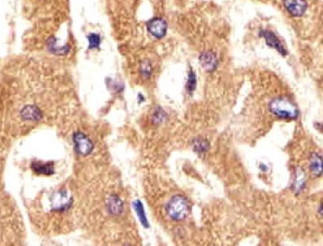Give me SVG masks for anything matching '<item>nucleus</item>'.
Returning <instances> with one entry per match:
<instances>
[{
    "instance_id": "9",
    "label": "nucleus",
    "mask_w": 323,
    "mask_h": 246,
    "mask_svg": "<svg viewBox=\"0 0 323 246\" xmlns=\"http://www.w3.org/2000/svg\"><path fill=\"white\" fill-rule=\"evenodd\" d=\"M193 148L197 153H205L208 151V148H209V143L208 141H206L204 139H197L194 141Z\"/></svg>"
},
{
    "instance_id": "8",
    "label": "nucleus",
    "mask_w": 323,
    "mask_h": 246,
    "mask_svg": "<svg viewBox=\"0 0 323 246\" xmlns=\"http://www.w3.org/2000/svg\"><path fill=\"white\" fill-rule=\"evenodd\" d=\"M309 170L315 177H319L322 174V159L321 156L313 153L309 159Z\"/></svg>"
},
{
    "instance_id": "6",
    "label": "nucleus",
    "mask_w": 323,
    "mask_h": 246,
    "mask_svg": "<svg viewBox=\"0 0 323 246\" xmlns=\"http://www.w3.org/2000/svg\"><path fill=\"white\" fill-rule=\"evenodd\" d=\"M148 31L157 38L163 37L167 31V24L162 19H154L148 23Z\"/></svg>"
},
{
    "instance_id": "10",
    "label": "nucleus",
    "mask_w": 323,
    "mask_h": 246,
    "mask_svg": "<svg viewBox=\"0 0 323 246\" xmlns=\"http://www.w3.org/2000/svg\"><path fill=\"white\" fill-rule=\"evenodd\" d=\"M33 170L36 173L40 174H50L51 172L54 171L53 166L50 164H42V163H35L33 165Z\"/></svg>"
},
{
    "instance_id": "14",
    "label": "nucleus",
    "mask_w": 323,
    "mask_h": 246,
    "mask_svg": "<svg viewBox=\"0 0 323 246\" xmlns=\"http://www.w3.org/2000/svg\"><path fill=\"white\" fill-rule=\"evenodd\" d=\"M89 40H90V44L93 46H97L100 43V38H99V35H92L89 37Z\"/></svg>"
},
{
    "instance_id": "3",
    "label": "nucleus",
    "mask_w": 323,
    "mask_h": 246,
    "mask_svg": "<svg viewBox=\"0 0 323 246\" xmlns=\"http://www.w3.org/2000/svg\"><path fill=\"white\" fill-rule=\"evenodd\" d=\"M74 144L78 153L82 156L89 155L93 151V142L83 133H77L74 135Z\"/></svg>"
},
{
    "instance_id": "12",
    "label": "nucleus",
    "mask_w": 323,
    "mask_h": 246,
    "mask_svg": "<svg viewBox=\"0 0 323 246\" xmlns=\"http://www.w3.org/2000/svg\"><path fill=\"white\" fill-rule=\"evenodd\" d=\"M197 86V77L195 74V71L192 69L190 70L189 75H188V81H187V91L190 93H192Z\"/></svg>"
},
{
    "instance_id": "4",
    "label": "nucleus",
    "mask_w": 323,
    "mask_h": 246,
    "mask_svg": "<svg viewBox=\"0 0 323 246\" xmlns=\"http://www.w3.org/2000/svg\"><path fill=\"white\" fill-rule=\"evenodd\" d=\"M285 9L295 17H300L307 11V2L305 0H284Z\"/></svg>"
},
{
    "instance_id": "5",
    "label": "nucleus",
    "mask_w": 323,
    "mask_h": 246,
    "mask_svg": "<svg viewBox=\"0 0 323 246\" xmlns=\"http://www.w3.org/2000/svg\"><path fill=\"white\" fill-rule=\"evenodd\" d=\"M259 35H261V37L265 38L266 43H267V44H268L269 46L273 47L274 50H277V51L283 56L287 55V51H286V50L284 47L282 42L280 41L279 38H278L272 32L262 30V31L259 33Z\"/></svg>"
},
{
    "instance_id": "11",
    "label": "nucleus",
    "mask_w": 323,
    "mask_h": 246,
    "mask_svg": "<svg viewBox=\"0 0 323 246\" xmlns=\"http://www.w3.org/2000/svg\"><path fill=\"white\" fill-rule=\"evenodd\" d=\"M305 182H306V176L304 175L303 171L300 170L296 173V179L294 181V188L297 191H301L302 189L304 188Z\"/></svg>"
},
{
    "instance_id": "13",
    "label": "nucleus",
    "mask_w": 323,
    "mask_h": 246,
    "mask_svg": "<svg viewBox=\"0 0 323 246\" xmlns=\"http://www.w3.org/2000/svg\"><path fill=\"white\" fill-rule=\"evenodd\" d=\"M135 208H136L137 213L139 215V218L141 219L143 224H148V220H147V218H146L145 213H144V209H143V206L141 205V203L137 202L136 205H135Z\"/></svg>"
},
{
    "instance_id": "2",
    "label": "nucleus",
    "mask_w": 323,
    "mask_h": 246,
    "mask_svg": "<svg viewBox=\"0 0 323 246\" xmlns=\"http://www.w3.org/2000/svg\"><path fill=\"white\" fill-rule=\"evenodd\" d=\"M190 204L186 197L175 195L170 199L167 205L166 211L170 219L174 220H182L186 219L190 212Z\"/></svg>"
},
{
    "instance_id": "7",
    "label": "nucleus",
    "mask_w": 323,
    "mask_h": 246,
    "mask_svg": "<svg viewBox=\"0 0 323 246\" xmlns=\"http://www.w3.org/2000/svg\"><path fill=\"white\" fill-rule=\"evenodd\" d=\"M199 61L203 68L207 71H213L218 65V61L216 56L212 52H204L200 57Z\"/></svg>"
},
{
    "instance_id": "1",
    "label": "nucleus",
    "mask_w": 323,
    "mask_h": 246,
    "mask_svg": "<svg viewBox=\"0 0 323 246\" xmlns=\"http://www.w3.org/2000/svg\"><path fill=\"white\" fill-rule=\"evenodd\" d=\"M270 112L283 120L293 121L298 117V110L296 105L288 99L278 97L269 103Z\"/></svg>"
}]
</instances>
